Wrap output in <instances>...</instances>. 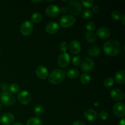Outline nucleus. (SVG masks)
Wrapping results in <instances>:
<instances>
[{
    "label": "nucleus",
    "instance_id": "obj_25",
    "mask_svg": "<svg viewBox=\"0 0 125 125\" xmlns=\"http://www.w3.org/2000/svg\"><path fill=\"white\" fill-rule=\"evenodd\" d=\"M91 80V77L88 73H83L80 78V81L83 84H87Z\"/></svg>",
    "mask_w": 125,
    "mask_h": 125
},
{
    "label": "nucleus",
    "instance_id": "obj_27",
    "mask_svg": "<svg viewBox=\"0 0 125 125\" xmlns=\"http://www.w3.org/2000/svg\"><path fill=\"white\" fill-rule=\"evenodd\" d=\"M92 11L90 9H85L82 12V17L84 19L87 20L91 18L92 17Z\"/></svg>",
    "mask_w": 125,
    "mask_h": 125
},
{
    "label": "nucleus",
    "instance_id": "obj_41",
    "mask_svg": "<svg viewBox=\"0 0 125 125\" xmlns=\"http://www.w3.org/2000/svg\"><path fill=\"white\" fill-rule=\"evenodd\" d=\"M125 16H123V18H122V21H123V25H125Z\"/></svg>",
    "mask_w": 125,
    "mask_h": 125
},
{
    "label": "nucleus",
    "instance_id": "obj_2",
    "mask_svg": "<svg viewBox=\"0 0 125 125\" xmlns=\"http://www.w3.org/2000/svg\"><path fill=\"white\" fill-rule=\"evenodd\" d=\"M65 78V73L62 69L54 70L49 75V81L52 84H58L62 83Z\"/></svg>",
    "mask_w": 125,
    "mask_h": 125
},
{
    "label": "nucleus",
    "instance_id": "obj_23",
    "mask_svg": "<svg viewBox=\"0 0 125 125\" xmlns=\"http://www.w3.org/2000/svg\"><path fill=\"white\" fill-rule=\"evenodd\" d=\"M67 74L68 78L71 79H75L78 78L79 76V72L78 70L74 69V68H70L67 71Z\"/></svg>",
    "mask_w": 125,
    "mask_h": 125
},
{
    "label": "nucleus",
    "instance_id": "obj_1",
    "mask_svg": "<svg viewBox=\"0 0 125 125\" xmlns=\"http://www.w3.org/2000/svg\"><path fill=\"white\" fill-rule=\"evenodd\" d=\"M103 51L107 56H115L120 52L121 45L117 40L111 39L104 43Z\"/></svg>",
    "mask_w": 125,
    "mask_h": 125
},
{
    "label": "nucleus",
    "instance_id": "obj_36",
    "mask_svg": "<svg viewBox=\"0 0 125 125\" xmlns=\"http://www.w3.org/2000/svg\"><path fill=\"white\" fill-rule=\"evenodd\" d=\"M92 11L94 13H98L100 11V8L98 5H94L92 6Z\"/></svg>",
    "mask_w": 125,
    "mask_h": 125
},
{
    "label": "nucleus",
    "instance_id": "obj_37",
    "mask_svg": "<svg viewBox=\"0 0 125 125\" xmlns=\"http://www.w3.org/2000/svg\"><path fill=\"white\" fill-rule=\"evenodd\" d=\"M73 125H85L84 124L83 122H81V121H76V122H74V123H73Z\"/></svg>",
    "mask_w": 125,
    "mask_h": 125
},
{
    "label": "nucleus",
    "instance_id": "obj_33",
    "mask_svg": "<svg viewBox=\"0 0 125 125\" xmlns=\"http://www.w3.org/2000/svg\"><path fill=\"white\" fill-rule=\"evenodd\" d=\"M99 117H100L101 119H102L103 120H106L109 117V114L107 111H103L99 113L98 114Z\"/></svg>",
    "mask_w": 125,
    "mask_h": 125
},
{
    "label": "nucleus",
    "instance_id": "obj_31",
    "mask_svg": "<svg viewBox=\"0 0 125 125\" xmlns=\"http://www.w3.org/2000/svg\"><path fill=\"white\" fill-rule=\"evenodd\" d=\"M85 28H86L87 30L89 31V32H93L95 29L96 25L94 22L89 21L85 25Z\"/></svg>",
    "mask_w": 125,
    "mask_h": 125
},
{
    "label": "nucleus",
    "instance_id": "obj_8",
    "mask_svg": "<svg viewBox=\"0 0 125 125\" xmlns=\"http://www.w3.org/2000/svg\"><path fill=\"white\" fill-rule=\"evenodd\" d=\"M114 114L118 118H123L125 115V106L122 103H117L113 107Z\"/></svg>",
    "mask_w": 125,
    "mask_h": 125
},
{
    "label": "nucleus",
    "instance_id": "obj_35",
    "mask_svg": "<svg viewBox=\"0 0 125 125\" xmlns=\"http://www.w3.org/2000/svg\"><path fill=\"white\" fill-rule=\"evenodd\" d=\"M94 1L90 0V1H81V3L84 7H90L94 5Z\"/></svg>",
    "mask_w": 125,
    "mask_h": 125
},
{
    "label": "nucleus",
    "instance_id": "obj_20",
    "mask_svg": "<svg viewBox=\"0 0 125 125\" xmlns=\"http://www.w3.org/2000/svg\"><path fill=\"white\" fill-rule=\"evenodd\" d=\"M101 53V49L98 46H93L89 48L88 54L92 57H97Z\"/></svg>",
    "mask_w": 125,
    "mask_h": 125
},
{
    "label": "nucleus",
    "instance_id": "obj_38",
    "mask_svg": "<svg viewBox=\"0 0 125 125\" xmlns=\"http://www.w3.org/2000/svg\"><path fill=\"white\" fill-rule=\"evenodd\" d=\"M60 12H61L62 13H66V12H68V9H67V7H62V8L60 9Z\"/></svg>",
    "mask_w": 125,
    "mask_h": 125
},
{
    "label": "nucleus",
    "instance_id": "obj_43",
    "mask_svg": "<svg viewBox=\"0 0 125 125\" xmlns=\"http://www.w3.org/2000/svg\"><path fill=\"white\" fill-rule=\"evenodd\" d=\"M1 102H0V110H1Z\"/></svg>",
    "mask_w": 125,
    "mask_h": 125
},
{
    "label": "nucleus",
    "instance_id": "obj_24",
    "mask_svg": "<svg viewBox=\"0 0 125 125\" xmlns=\"http://www.w3.org/2000/svg\"><path fill=\"white\" fill-rule=\"evenodd\" d=\"M34 112L37 116H40L43 114L45 112V108H44L43 106L41 104L37 105L34 108Z\"/></svg>",
    "mask_w": 125,
    "mask_h": 125
},
{
    "label": "nucleus",
    "instance_id": "obj_39",
    "mask_svg": "<svg viewBox=\"0 0 125 125\" xmlns=\"http://www.w3.org/2000/svg\"><path fill=\"white\" fill-rule=\"evenodd\" d=\"M125 119L121 120L119 122V123H118V125H125Z\"/></svg>",
    "mask_w": 125,
    "mask_h": 125
},
{
    "label": "nucleus",
    "instance_id": "obj_16",
    "mask_svg": "<svg viewBox=\"0 0 125 125\" xmlns=\"http://www.w3.org/2000/svg\"><path fill=\"white\" fill-rule=\"evenodd\" d=\"M69 49L70 51L73 54H78L80 52L81 49V43L78 40H73L72 42H71L70 44Z\"/></svg>",
    "mask_w": 125,
    "mask_h": 125
},
{
    "label": "nucleus",
    "instance_id": "obj_21",
    "mask_svg": "<svg viewBox=\"0 0 125 125\" xmlns=\"http://www.w3.org/2000/svg\"><path fill=\"white\" fill-rule=\"evenodd\" d=\"M26 125H42V121L37 117H31L27 121Z\"/></svg>",
    "mask_w": 125,
    "mask_h": 125
},
{
    "label": "nucleus",
    "instance_id": "obj_3",
    "mask_svg": "<svg viewBox=\"0 0 125 125\" xmlns=\"http://www.w3.org/2000/svg\"><path fill=\"white\" fill-rule=\"evenodd\" d=\"M0 100L1 103L6 106H10L14 104L15 98L11 93L7 91H4L0 95Z\"/></svg>",
    "mask_w": 125,
    "mask_h": 125
},
{
    "label": "nucleus",
    "instance_id": "obj_29",
    "mask_svg": "<svg viewBox=\"0 0 125 125\" xmlns=\"http://www.w3.org/2000/svg\"><path fill=\"white\" fill-rule=\"evenodd\" d=\"M114 78L112 77H108L105 79L104 81V85L106 87H111L114 85Z\"/></svg>",
    "mask_w": 125,
    "mask_h": 125
},
{
    "label": "nucleus",
    "instance_id": "obj_40",
    "mask_svg": "<svg viewBox=\"0 0 125 125\" xmlns=\"http://www.w3.org/2000/svg\"><path fill=\"white\" fill-rule=\"evenodd\" d=\"M13 125H23V123H20V122H18V123H14V124H13Z\"/></svg>",
    "mask_w": 125,
    "mask_h": 125
},
{
    "label": "nucleus",
    "instance_id": "obj_18",
    "mask_svg": "<svg viewBox=\"0 0 125 125\" xmlns=\"http://www.w3.org/2000/svg\"><path fill=\"white\" fill-rule=\"evenodd\" d=\"M97 112L94 109H89L86 110L84 112V117L88 121L92 122V121L95 120L97 118Z\"/></svg>",
    "mask_w": 125,
    "mask_h": 125
},
{
    "label": "nucleus",
    "instance_id": "obj_10",
    "mask_svg": "<svg viewBox=\"0 0 125 125\" xmlns=\"http://www.w3.org/2000/svg\"><path fill=\"white\" fill-rule=\"evenodd\" d=\"M81 64L82 70L85 72H90L95 65L94 61L90 58H85L83 60Z\"/></svg>",
    "mask_w": 125,
    "mask_h": 125
},
{
    "label": "nucleus",
    "instance_id": "obj_32",
    "mask_svg": "<svg viewBox=\"0 0 125 125\" xmlns=\"http://www.w3.org/2000/svg\"><path fill=\"white\" fill-rule=\"evenodd\" d=\"M59 48L60 51H61L63 52H66L67 50H68V44L65 42H62L59 44Z\"/></svg>",
    "mask_w": 125,
    "mask_h": 125
},
{
    "label": "nucleus",
    "instance_id": "obj_28",
    "mask_svg": "<svg viewBox=\"0 0 125 125\" xmlns=\"http://www.w3.org/2000/svg\"><path fill=\"white\" fill-rule=\"evenodd\" d=\"M10 92L13 94H17V93H19L20 88L17 84H12L9 87Z\"/></svg>",
    "mask_w": 125,
    "mask_h": 125
},
{
    "label": "nucleus",
    "instance_id": "obj_5",
    "mask_svg": "<svg viewBox=\"0 0 125 125\" xmlns=\"http://www.w3.org/2000/svg\"><path fill=\"white\" fill-rule=\"evenodd\" d=\"M76 20L71 15H65L60 18V24L63 28H70L75 23Z\"/></svg>",
    "mask_w": 125,
    "mask_h": 125
},
{
    "label": "nucleus",
    "instance_id": "obj_11",
    "mask_svg": "<svg viewBox=\"0 0 125 125\" xmlns=\"http://www.w3.org/2000/svg\"><path fill=\"white\" fill-rule=\"evenodd\" d=\"M0 122L4 125H10L14 122V116L9 112L4 113L0 117Z\"/></svg>",
    "mask_w": 125,
    "mask_h": 125
},
{
    "label": "nucleus",
    "instance_id": "obj_6",
    "mask_svg": "<svg viewBox=\"0 0 125 125\" xmlns=\"http://www.w3.org/2000/svg\"><path fill=\"white\" fill-rule=\"evenodd\" d=\"M34 26L29 21H25L21 24L20 26V31L22 35L28 36L32 32Z\"/></svg>",
    "mask_w": 125,
    "mask_h": 125
},
{
    "label": "nucleus",
    "instance_id": "obj_22",
    "mask_svg": "<svg viewBox=\"0 0 125 125\" xmlns=\"http://www.w3.org/2000/svg\"><path fill=\"white\" fill-rule=\"evenodd\" d=\"M85 39L90 43H93L96 40V35L93 32H88L85 35Z\"/></svg>",
    "mask_w": 125,
    "mask_h": 125
},
{
    "label": "nucleus",
    "instance_id": "obj_44",
    "mask_svg": "<svg viewBox=\"0 0 125 125\" xmlns=\"http://www.w3.org/2000/svg\"><path fill=\"white\" fill-rule=\"evenodd\" d=\"M0 50H1V47H0Z\"/></svg>",
    "mask_w": 125,
    "mask_h": 125
},
{
    "label": "nucleus",
    "instance_id": "obj_34",
    "mask_svg": "<svg viewBox=\"0 0 125 125\" xmlns=\"http://www.w3.org/2000/svg\"><path fill=\"white\" fill-rule=\"evenodd\" d=\"M72 62H73V65L75 66H78L81 63V59L80 56H76L72 59Z\"/></svg>",
    "mask_w": 125,
    "mask_h": 125
},
{
    "label": "nucleus",
    "instance_id": "obj_14",
    "mask_svg": "<svg viewBox=\"0 0 125 125\" xmlns=\"http://www.w3.org/2000/svg\"><path fill=\"white\" fill-rule=\"evenodd\" d=\"M111 96L114 101H119L124 98L125 94L120 89H114L111 92Z\"/></svg>",
    "mask_w": 125,
    "mask_h": 125
},
{
    "label": "nucleus",
    "instance_id": "obj_19",
    "mask_svg": "<svg viewBox=\"0 0 125 125\" xmlns=\"http://www.w3.org/2000/svg\"><path fill=\"white\" fill-rule=\"evenodd\" d=\"M115 79L118 84H123L125 83V70H120L117 72L115 75Z\"/></svg>",
    "mask_w": 125,
    "mask_h": 125
},
{
    "label": "nucleus",
    "instance_id": "obj_4",
    "mask_svg": "<svg viewBox=\"0 0 125 125\" xmlns=\"http://www.w3.org/2000/svg\"><path fill=\"white\" fill-rule=\"evenodd\" d=\"M68 11L72 15H78L81 13L82 10V6L80 2L76 0L70 1L67 7Z\"/></svg>",
    "mask_w": 125,
    "mask_h": 125
},
{
    "label": "nucleus",
    "instance_id": "obj_26",
    "mask_svg": "<svg viewBox=\"0 0 125 125\" xmlns=\"http://www.w3.org/2000/svg\"><path fill=\"white\" fill-rule=\"evenodd\" d=\"M31 20H32V21L35 23H39L42 20V16L40 13L35 12L32 15L31 17Z\"/></svg>",
    "mask_w": 125,
    "mask_h": 125
},
{
    "label": "nucleus",
    "instance_id": "obj_17",
    "mask_svg": "<svg viewBox=\"0 0 125 125\" xmlns=\"http://www.w3.org/2000/svg\"><path fill=\"white\" fill-rule=\"evenodd\" d=\"M96 34L100 39H107L111 35V31L106 27H101L98 29L96 31Z\"/></svg>",
    "mask_w": 125,
    "mask_h": 125
},
{
    "label": "nucleus",
    "instance_id": "obj_15",
    "mask_svg": "<svg viewBox=\"0 0 125 125\" xmlns=\"http://www.w3.org/2000/svg\"><path fill=\"white\" fill-rule=\"evenodd\" d=\"M59 30V26L56 22H50L45 28V31L47 33L50 34H54Z\"/></svg>",
    "mask_w": 125,
    "mask_h": 125
},
{
    "label": "nucleus",
    "instance_id": "obj_30",
    "mask_svg": "<svg viewBox=\"0 0 125 125\" xmlns=\"http://www.w3.org/2000/svg\"><path fill=\"white\" fill-rule=\"evenodd\" d=\"M112 17L114 20L118 21L122 18V15L119 11L115 10L112 13Z\"/></svg>",
    "mask_w": 125,
    "mask_h": 125
},
{
    "label": "nucleus",
    "instance_id": "obj_7",
    "mask_svg": "<svg viewBox=\"0 0 125 125\" xmlns=\"http://www.w3.org/2000/svg\"><path fill=\"white\" fill-rule=\"evenodd\" d=\"M18 100L22 104H28L31 101L32 96L29 92L22 90L18 94Z\"/></svg>",
    "mask_w": 125,
    "mask_h": 125
},
{
    "label": "nucleus",
    "instance_id": "obj_9",
    "mask_svg": "<svg viewBox=\"0 0 125 125\" xmlns=\"http://www.w3.org/2000/svg\"><path fill=\"white\" fill-rule=\"evenodd\" d=\"M70 62V55L67 52H63L58 57L57 62H58L59 65L62 68L67 67L69 65Z\"/></svg>",
    "mask_w": 125,
    "mask_h": 125
},
{
    "label": "nucleus",
    "instance_id": "obj_42",
    "mask_svg": "<svg viewBox=\"0 0 125 125\" xmlns=\"http://www.w3.org/2000/svg\"><path fill=\"white\" fill-rule=\"evenodd\" d=\"M42 1H32V2H42Z\"/></svg>",
    "mask_w": 125,
    "mask_h": 125
},
{
    "label": "nucleus",
    "instance_id": "obj_12",
    "mask_svg": "<svg viewBox=\"0 0 125 125\" xmlns=\"http://www.w3.org/2000/svg\"><path fill=\"white\" fill-rule=\"evenodd\" d=\"M45 12L46 15L49 17H55L59 15L60 13V9L58 6H56L54 4L49 5L46 7L45 9Z\"/></svg>",
    "mask_w": 125,
    "mask_h": 125
},
{
    "label": "nucleus",
    "instance_id": "obj_13",
    "mask_svg": "<svg viewBox=\"0 0 125 125\" xmlns=\"http://www.w3.org/2000/svg\"><path fill=\"white\" fill-rule=\"evenodd\" d=\"M35 73L37 77L41 79H46L48 77V70L45 66L40 65L37 67Z\"/></svg>",
    "mask_w": 125,
    "mask_h": 125
}]
</instances>
